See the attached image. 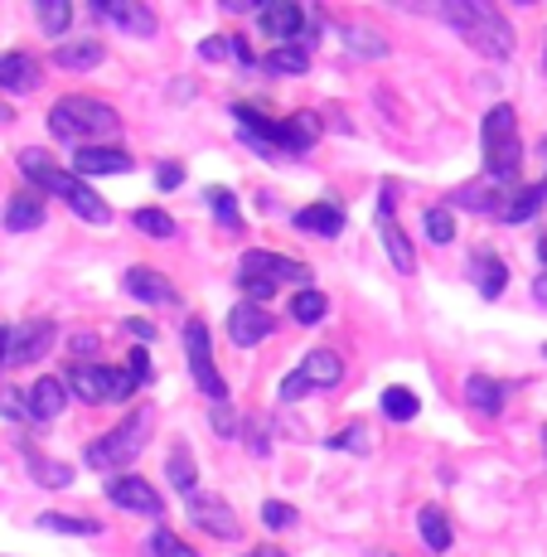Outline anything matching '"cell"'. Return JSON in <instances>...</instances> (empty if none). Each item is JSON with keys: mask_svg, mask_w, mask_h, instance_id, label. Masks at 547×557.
<instances>
[{"mask_svg": "<svg viewBox=\"0 0 547 557\" xmlns=\"http://www.w3.org/2000/svg\"><path fill=\"white\" fill-rule=\"evenodd\" d=\"M233 122H238V136L252 146L262 160H291L306 156L320 136V116L315 112H296V116H266L262 107L238 102L233 107Z\"/></svg>", "mask_w": 547, "mask_h": 557, "instance_id": "1", "label": "cell"}, {"mask_svg": "<svg viewBox=\"0 0 547 557\" xmlns=\"http://www.w3.org/2000/svg\"><path fill=\"white\" fill-rule=\"evenodd\" d=\"M436 15H442L470 49L485 53V59H495V63L509 59L513 45H519V39H513V25L504 20V10L489 5V0H446Z\"/></svg>", "mask_w": 547, "mask_h": 557, "instance_id": "2", "label": "cell"}, {"mask_svg": "<svg viewBox=\"0 0 547 557\" xmlns=\"http://www.w3.org/2000/svg\"><path fill=\"white\" fill-rule=\"evenodd\" d=\"M20 170H25V180H29L35 189H45V195H59L73 213H78L83 223H92V228L112 223V209H107V203L92 195L88 180H78L73 170H59L45 151H35V146H29V151H20Z\"/></svg>", "mask_w": 547, "mask_h": 557, "instance_id": "3", "label": "cell"}, {"mask_svg": "<svg viewBox=\"0 0 547 557\" xmlns=\"http://www.w3.org/2000/svg\"><path fill=\"white\" fill-rule=\"evenodd\" d=\"M49 132L59 136V141H73V146H102L107 136L122 132V116H116L112 102L88 98V92H69V98L53 102Z\"/></svg>", "mask_w": 547, "mask_h": 557, "instance_id": "4", "label": "cell"}, {"mask_svg": "<svg viewBox=\"0 0 547 557\" xmlns=\"http://www.w3.org/2000/svg\"><path fill=\"white\" fill-rule=\"evenodd\" d=\"M480 146H485V180H495L504 189H519V170H523V136H519V112L509 102L489 107L480 122Z\"/></svg>", "mask_w": 547, "mask_h": 557, "instance_id": "5", "label": "cell"}, {"mask_svg": "<svg viewBox=\"0 0 547 557\" xmlns=\"http://www.w3.org/2000/svg\"><path fill=\"white\" fill-rule=\"evenodd\" d=\"M150 422H156V407H136V412L126 417L122 426H112L107 436L88 442V451H83V466H92V470L132 466V460L146 451V442H150Z\"/></svg>", "mask_w": 547, "mask_h": 557, "instance_id": "6", "label": "cell"}, {"mask_svg": "<svg viewBox=\"0 0 547 557\" xmlns=\"http://www.w3.org/2000/svg\"><path fill=\"white\" fill-rule=\"evenodd\" d=\"M63 388L73 398H83L88 407H102V403H126L136 393V379L126 369H102V363H73L69 369V383Z\"/></svg>", "mask_w": 547, "mask_h": 557, "instance_id": "7", "label": "cell"}, {"mask_svg": "<svg viewBox=\"0 0 547 557\" xmlns=\"http://www.w3.org/2000/svg\"><path fill=\"white\" fill-rule=\"evenodd\" d=\"M185 359H189V373H195L199 393L213 403H228V383H223L219 363H213V345H209V325L199 315L185 320Z\"/></svg>", "mask_w": 547, "mask_h": 557, "instance_id": "8", "label": "cell"}, {"mask_svg": "<svg viewBox=\"0 0 547 557\" xmlns=\"http://www.w3.org/2000/svg\"><path fill=\"white\" fill-rule=\"evenodd\" d=\"M238 276H257V282H266V286H282V282H310V267L286 252L252 248L238 257Z\"/></svg>", "mask_w": 547, "mask_h": 557, "instance_id": "9", "label": "cell"}, {"mask_svg": "<svg viewBox=\"0 0 547 557\" xmlns=\"http://www.w3.org/2000/svg\"><path fill=\"white\" fill-rule=\"evenodd\" d=\"M92 15L107 20L112 29H122V35H132V39H150L160 29L156 10L141 5V0H98V5H92Z\"/></svg>", "mask_w": 547, "mask_h": 557, "instance_id": "10", "label": "cell"}, {"mask_svg": "<svg viewBox=\"0 0 547 557\" xmlns=\"http://www.w3.org/2000/svg\"><path fill=\"white\" fill-rule=\"evenodd\" d=\"M53 320H25V325L10 330V349H5V369H25V363L45 359L53 345Z\"/></svg>", "mask_w": 547, "mask_h": 557, "instance_id": "11", "label": "cell"}, {"mask_svg": "<svg viewBox=\"0 0 547 557\" xmlns=\"http://www.w3.org/2000/svg\"><path fill=\"white\" fill-rule=\"evenodd\" d=\"M189 519H195V529L203 533H213V539H238L243 533V523H238V513H233L228 499H219V495H189Z\"/></svg>", "mask_w": 547, "mask_h": 557, "instance_id": "12", "label": "cell"}, {"mask_svg": "<svg viewBox=\"0 0 547 557\" xmlns=\"http://www.w3.org/2000/svg\"><path fill=\"white\" fill-rule=\"evenodd\" d=\"M272 330H276V315H272V310H262V306H252V301H238V306L228 310V339H233L238 349L262 345Z\"/></svg>", "mask_w": 547, "mask_h": 557, "instance_id": "13", "label": "cell"}, {"mask_svg": "<svg viewBox=\"0 0 547 557\" xmlns=\"http://www.w3.org/2000/svg\"><path fill=\"white\" fill-rule=\"evenodd\" d=\"M122 292H126V296H136V301H146V306H179V292L156 272V267H146V262L126 267Z\"/></svg>", "mask_w": 547, "mask_h": 557, "instance_id": "14", "label": "cell"}, {"mask_svg": "<svg viewBox=\"0 0 547 557\" xmlns=\"http://www.w3.org/2000/svg\"><path fill=\"white\" fill-rule=\"evenodd\" d=\"M257 25L272 45H296L300 25H306V10L291 5V0H276V5H257Z\"/></svg>", "mask_w": 547, "mask_h": 557, "instance_id": "15", "label": "cell"}, {"mask_svg": "<svg viewBox=\"0 0 547 557\" xmlns=\"http://www.w3.org/2000/svg\"><path fill=\"white\" fill-rule=\"evenodd\" d=\"M126 170H136V160L122 151V146H78V156H73V175L88 180V175H126Z\"/></svg>", "mask_w": 547, "mask_h": 557, "instance_id": "16", "label": "cell"}, {"mask_svg": "<svg viewBox=\"0 0 547 557\" xmlns=\"http://www.w3.org/2000/svg\"><path fill=\"white\" fill-rule=\"evenodd\" d=\"M107 499L112 505H122V509H132V513H160L165 505H160V495H156V485L141 475H112L107 480Z\"/></svg>", "mask_w": 547, "mask_h": 557, "instance_id": "17", "label": "cell"}, {"mask_svg": "<svg viewBox=\"0 0 547 557\" xmlns=\"http://www.w3.org/2000/svg\"><path fill=\"white\" fill-rule=\"evenodd\" d=\"M465 272H470V282L480 286V296H485V301H499L504 286H509V267H504V257L489 252V248L470 252L465 257Z\"/></svg>", "mask_w": 547, "mask_h": 557, "instance_id": "18", "label": "cell"}, {"mask_svg": "<svg viewBox=\"0 0 547 557\" xmlns=\"http://www.w3.org/2000/svg\"><path fill=\"white\" fill-rule=\"evenodd\" d=\"M39 78H45V73H39L35 53H20V49L0 53V92H15V98L20 92H35Z\"/></svg>", "mask_w": 547, "mask_h": 557, "instance_id": "19", "label": "cell"}, {"mask_svg": "<svg viewBox=\"0 0 547 557\" xmlns=\"http://www.w3.org/2000/svg\"><path fill=\"white\" fill-rule=\"evenodd\" d=\"M63 407H69V388H63L59 379H49V373L25 388V417L29 422H53Z\"/></svg>", "mask_w": 547, "mask_h": 557, "instance_id": "20", "label": "cell"}, {"mask_svg": "<svg viewBox=\"0 0 547 557\" xmlns=\"http://www.w3.org/2000/svg\"><path fill=\"white\" fill-rule=\"evenodd\" d=\"M45 219H49V203H45V195H35V189H20V195L5 203V213H0L5 233H35V228H45Z\"/></svg>", "mask_w": 547, "mask_h": 557, "instance_id": "21", "label": "cell"}, {"mask_svg": "<svg viewBox=\"0 0 547 557\" xmlns=\"http://www.w3.org/2000/svg\"><path fill=\"white\" fill-rule=\"evenodd\" d=\"M296 228L306 233V238H339V233H345V209L320 199V203H310V209L296 213Z\"/></svg>", "mask_w": 547, "mask_h": 557, "instance_id": "22", "label": "cell"}, {"mask_svg": "<svg viewBox=\"0 0 547 557\" xmlns=\"http://www.w3.org/2000/svg\"><path fill=\"white\" fill-rule=\"evenodd\" d=\"M513 189L495 185V180H475V185H460L456 195H450L446 209H475V213H499V203L509 199Z\"/></svg>", "mask_w": 547, "mask_h": 557, "instance_id": "23", "label": "cell"}, {"mask_svg": "<svg viewBox=\"0 0 547 557\" xmlns=\"http://www.w3.org/2000/svg\"><path fill=\"white\" fill-rule=\"evenodd\" d=\"M296 373L310 383V393H315V388H335V383L345 379V363H339L335 349H310Z\"/></svg>", "mask_w": 547, "mask_h": 557, "instance_id": "24", "label": "cell"}, {"mask_svg": "<svg viewBox=\"0 0 547 557\" xmlns=\"http://www.w3.org/2000/svg\"><path fill=\"white\" fill-rule=\"evenodd\" d=\"M504 398H509V388H504L499 379H485V373H470V379H465V403L475 407L480 417H499Z\"/></svg>", "mask_w": 547, "mask_h": 557, "instance_id": "25", "label": "cell"}, {"mask_svg": "<svg viewBox=\"0 0 547 557\" xmlns=\"http://www.w3.org/2000/svg\"><path fill=\"white\" fill-rule=\"evenodd\" d=\"M107 59L98 39H63L59 49H53V63L59 69H69V73H88V69H98V63Z\"/></svg>", "mask_w": 547, "mask_h": 557, "instance_id": "26", "label": "cell"}, {"mask_svg": "<svg viewBox=\"0 0 547 557\" xmlns=\"http://www.w3.org/2000/svg\"><path fill=\"white\" fill-rule=\"evenodd\" d=\"M543 203H547V185L538 180V185H523V189H513V195L499 203V213H495V219H504V223H529L533 213L543 209Z\"/></svg>", "mask_w": 547, "mask_h": 557, "instance_id": "27", "label": "cell"}, {"mask_svg": "<svg viewBox=\"0 0 547 557\" xmlns=\"http://www.w3.org/2000/svg\"><path fill=\"white\" fill-rule=\"evenodd\" d=\"M417 533H422L426 553H450V543H456V533H450V519L436 505H426L417 513Z\"/></svg>", "mask_w": 547, "mask_h": 557, "instance_id": "28", "label": "cell"}, {"mask_svg": "<svg viewBox=\"0 0 547 557\" xmlns=\"http://www.w3.org/2000/svg\"><path fill=\"white\" fill-rule=\"evenodd\" d=\"M378 233H383V252H388V262L398 267V272H417V252L412 243H407V233L398 228V219H378Z\"/></svg>", "mask_w": 547, "mask_h": 557, "instance_id": "29", "label": "cell"}, {"mask_svg": "<svg viewBox=\"0 0 547 557\" xmlns=\"http://www.w3.org/2000/svg\"><path fill=\"white\" fill-rule=\"evenodd\" d=\"M306 69H310V53L296 49V45H276L262 59V73H272V78H300Z\"/></svg>", "mask_w": 547, "mask_h": 557, "instance_id": "30", "label": "cell"}, {"mask_svg": "<svg viewBox=\"0 0 547 557\" xmlns=\"http://www.w3.org/2000/svg\"><path fill=\"white\" fill-rule=\"evenodd\" d=\"M199 59H203V63L238 59L243 69H248V63H252V49H248V39H238V35H213V39H203V45H199Z\"/></svg>", "mask_w": 547, "mask_h": 557, "instance_id": "31", "label": "cell"}, {"mask_svg": "<svg viewBox=\"0 0 547 557\" xmlns=\"http://www.w3.org/2000/svg\"><path fill=\"white\" fill-rule=\"evenodd\" d=\"M339 35H345V49H349V53H359V59H388V39H383L378 29L345 25Z\"/></svg>", "mask_w": 547, "mask_h": 557, "instance_id": "32", "label": "cell"}, {"mask_svg": "<svg viewBox=\"0 0 547 557\" xmlns=\"http://www.w3.org/2000/svg\"><path fill=\"white\" fill-rule=\"evenodd\" d=\"M39 529H49V533H69V539H98L102 533V523L98 519H73V513H39Z\"/></svg>", "mask_w": 547, "mask_h": 557, "instance_id": "33", "label": "cell"}, {"mask_svg": "<svg viewBox=\"0 0 547 557\" xmlns=\"http://www.w3.org/2000/svg\"><path fill=\"white\" fill-rule=\"evenodd\" d=\"M35 15H39V29H45L49 39H63V35H69V25H73V5H69V0H39Z\"/></svg>", "mask_w": 547, "mask_h": 557, "instance_id": "34", "label": "cell"}, {"mask_svg": "<svg viewBox=\"0 0 547 557\" xmlns=\"http://www.w3.org/2000/svg\"><path fill=\"white\" fill-rule=\"evenodd\" d=\"M291 315H296V325H320V320L330 315V296L315 292V286H306V292H296Z\"/></svg>", "mask_w": 547, "mask_h": 557, "instance_id": "35", "label": "cell"}, {"mask_svg": "<svg viewBox=\"0 0 547 557\" xmlns=\"http://www.w3.org/2000/svg\"><path fill=\"white\" fill-rule=\"evenodd\" d=\"M203 199H209V209L219 213V223H223V228L243 233V209H238V199H233L228 189H223V185H209V189H203Z\"/></svg>", "mask_w": 547, "mask_h": 557, "instance_id": "36", "label": "cell"}, {"mask_svg": "<svg viewBox=\"0 0 547 557\" xmlns=\"http://www.w3.org/2000/svg\"><path fill=\"white\" fill-rule=\"evenodd\" d=\"M378 407H383V417H393V422H412V417L422 412V403H417L412 388H388Z\"/></svg>", "mask_w": 547, "mask_h": 557, "instance_id": "37", "label": "cell"}, {"mask_svg": "<svg viewBox=\"0 0 547 557\" xmlns=\"http://www.w3.org/2000/svg\"><path fill=\"white\" fill-rule=\"evenodd\" d=\"M132 223L146 233V238H160V243L175 238V219H170L165 209H136V213H132Z\"/></svg>", "mask_w": 547, "mask_h": 557, "instance_id": "38", "label": "cell"}, {"mask_svg": "<svg viewBox=\"0 0 547 557\" xmlns=\"http://www.w3.org/2000/svg\"><path fill=\"white\" fill-rule=\"evenodd\" d=\"M29 475H35L39 485H49V490H69L73 485V466H63V460H35L29 456Z\"/></svg>", "mask_w": 547, "mask_h": 557, "instance_id": "39", "label": "cell"}, {"mask_svg": "<svg viewBox=\"0 0 547 557\" xmlns=\"http://www.w3.org/2000/svg\"><path fill=\"white\" fill-rule=\"evenodd\" d=\"M422 228H426V238H432L436 248H446V243L456 238V219H450L446 203H436V209H426V213H422Z\"/></svg>", "mask_w": 547, "mask_h": 557, "instance_id": "40", "label": "cell"}, {"mask_svg": "<svg viewBox=\"0 0 547 557\" xmlns=\"http://www.w3.org/2000/svg\"><path fill=\"white\" fill-rule=\"evenodd\" d=\"M146 543H150V553L156 557H199V548H189V543L179 539V533H170V529H156Z\"/></svg>", "mask_w": 547, "mask_h": 557, "instance_id": "41", "label": "cell"}, {"mask_svg": "<svg viewBox=\"0 0 547 557\" xmlns=\"http://www.w3.org/2000/svg\"><path fill=\"white\" fill-rule=\"evenodd\" d=\"M170 480H175V490L195 495V460H189L185 446H175V456H170Z\"/></svg>", "mask_w": 547, "mask_h": 557, "instance_id": "42", "label": "cell"}, {"mask_svg": "<svg viewBox=\"0 0 547 557\" xmlns=\"http://www.w3.org/2000/svg\"><path fill=\"white\" fill-rule=\"evenodd\" d=\"M262 523H266V529H291V523H296V509L282 505V499H266V505H262Z\"/></svg>", "mask_w": 547, "mask_h": 557, "instance_id": "43", "label": "cell"}, {"mask_svg": "<svg viewBox=\"0 0 547 557\" xmlns=\"http://www.w3.org/2000/svg\"><path fill=\"white\" fill-rule=\"evenodd\" d=\"M209 426H213V436H223V442H233V436L243 432V426H238V417H233V412H228V407H223V403H213V417H209Z\"/></svg>", "mask_w": 547, "mask_h": 557, "instance_id": "44", "label": "cell"}, {"mask_svg": "<svg viewBox=\"0 0 547 557\" xmlns=\"http://www.w3.org/2000/svg\"><path fill=\"white\" fill-rule=\"evenodd\" d=\"M330 446H335V451H359L363 456V451H369V432H363V422H353L349 432H339Z\"/></svg>", "mask_w": 547, "mask_h": 557, "instance_id": "45", "label": "cell"}, {"mask_svg": "<svg viewBox=\"0 0 547 557\" xmlns=\"http://www.w3.org/2000/svg\"><path fill=\"white\" fill-rule=\"evenodd\" d=\"M126 373L136 379V388H146V383H150V355H146V349H132V369H126Z\"/></svg>", "mask_w": 547, "mask_h": 557, "instance_id": "46", "label": "cell"}, {"mask_svg": "<svg viewBox=\"0 0 547 557\" xmlns=\"http://www.w3.org/2000/svg\"><path fill=\"white\" fill-rule=\"evenodd\" d=\"M179 180H185V165H175V160L156 170V185H160V189H179Z\"/></svg>", "mask_w": 547, "mask_h": 557, "instance_id": "47", "label": "cell"}, {"mask_svg": "<svg viewBox=\"0 0 547 557\" xmlns=\"http://www.w3.org/2000/svg\"><path fill=\"white\" fill-rule=\"evenodd\" d=\"M393 209H398V185H393V180H383V195H378V219H388Z\"/></svg>", "mask_w": 547, "mask_h": 557, "instance_id": "48", "label": "cell"}, {"mask_svg": "<svg viewBox=\"0 0 547 557\" xmlns=\"http://www.w3.org/2000/svg\"><path fill=\"white\" fill-rule=\"evenodd\" d=\"M126 330H132L136 339H156V325H146V320H126Z\"/></svg>", "mask_w": 547, "mask_h": 557, "instance_id": "49", "label": "cell"}, {"mask_svg": "<svg viewBox=\"0 0 547 557\" xmlns=\"http://www.w3.org/2000/svg\"><path fill=\"white\" fill-rule=\"evenodd\" d=\"M223 10L228 15H248V10H257V0H223Z\"/></svg>", "mask_w": 547, "mask_h": 557, "instance_id": "50", "label": "cell"}, {"mask_svg": "<svg viewBox=\"0 0 547 557\" xmlns=\"http://www.w3.org/2000/svg\"><path fill=\"white\" fill-rule=\"evenodd\" d=\"M533 301L547 306V276H538V282H533Z\"/></svg>", "mask_w": 547, "mask_h": 557, "instance_id": "51", "label": "cell"}, {"mask_svg": "<svg viewBox=\"0 0 547 557\" xmlns=\"http://www.w3.org/2000/svg\"><path fill=\"white\" fill-rule=\"evenodd\" d=\"M5 349H10V330L0 325V363H5Z\"/></svg>", "mask_w": 547, "mask_h": 557, "instance_id": "52", "label": "cell"}, {"mask_svg": "<svg viewBox=\"0 0 547 557\" xmlns=\"http://www.w3.org/2000/svg\"><path fill=\"white\" fill-rule=\"evenodd\" d=\"M252 557H286V553H282V548H257Z\"/></svg>", "mask_w": 547, "mask_h": 557, "instance_id": "53", "label": "cell"}, {"mask_svg": "<svg viewBox=\"0 0 547 557\" xmlns=\"http://www.w3.org/2000/svg\"><path fill=\"white\" fill-rule=\"evenodd\" d=\"M10 116H15V112H10V107H0V122H10Z\"/></svg>", "mask_w": 547, "mask_h": 557, "instance_id": "54", "label": "cell"}, {"mask_svg": "<svg viewBox=\"0 0 547 557\" xmlns=\"http://www.w3.org/2000/svg\"><path fill=\"white\" fill-rule=\"evenodd\" d=\"M543 451H547V426H543Z\"/></svg>", "mask_w": 547, "mask_h": 557, "instance_id": "55", "label": "cell"}, {"mask_svg": "<svg viewBox=\"0 0 547 557\" xmlns=\"http://www.w3.org/2000/svg\"><path fill=\"white\" fill-rule=\"evenodd\" d=\"M369 557H393V553H369Z\"/></svg>", "mask_w": 547, "mask_h": 557, "instance_id": "56", "label": "cell"}, {"mask_svg": "<svg viewBox=\"0 0 547 557\" xmlns=\"http://www.w3.org/2000/svg\"><path fill=\"white\" fill-rule=\"evenodd\" d=\"M543 151H547V141H543ZM543 185H547V175H543Z\"/></svg>", "mask_w": 547, "mask_h": 557, "instance_id": "57", "label": "cell"}, {"mask_svg": "<svg viewBox=\"0 0 547 557\" xmlns=\"http://www.w3.org/2000/svg\"><path fill=\"white\" fill-rule=\"evenodd\" d=\"M543 69H547V49H543Z\"/></svg>", "mask_w": 547, "mask_h": 557, "instance_id": "58", "label": "cell"}, {"mask_svg": "<svg viewBox=\"0 0 547 557\" xmlns=\"http://www.w3.org/2000/svg\"><path fill=\"white\" fill-rule=\"evenodd\" d=\"M543 355H547V345H543Z\"/></svg>", "mask_w": 547, "mask_h": 557, "instance_id": "59", "label": "cell"}]
</instances>
